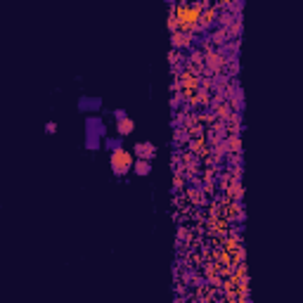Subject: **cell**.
<instances>
[{
	"instance_id": "obj_3",
	"label": "cell",
	"mask_w": 303,
	"mask_h": 303,
	"mask_svg": "<svg viewBox=\"0 0 303 303\" xmlns=\"http://www.w3.org/2000/svg\"><path fill=\"white\" fill-rule=\"evenodd\" d=\"M133 128H135L133 119H128V116H119V133H121V135H128V133H133Z\"/></svg>"
},
{
	"instance_id": "obj_2",
	"label": "cell",
	"mask_w": 303,
	"mask_h": 303,
	"mask_svg": "<svg viewBox=\"0 0 303 303\" xmlns=\"http://www.w3.org/2000/svg\"><path fill=\"white\" fill-rule=\"evenodd\" d=\"M135 154H138V156H140V159H145V161H150L152 156H154V152H156V147H154V145H152V142H138V145H135Z\"/></svg>"
},
{
	"instance_id": "obj_1",
	"label": "cell",
	"mask_w": 303,
	"mask_h": 303,
	"mask_svg": "<svg viewBox=\"0 0 303 303\" xmlns=\"http://www.w3.org/2000/svg\"><path fill=\"white\" fill-rule=\"evenodd\" d=\"M111 171L116 175H126L133 168V154L126 152L123 147H116V150H111Z\"/></svg>"
},
{
	"instance_id": "obj_6",
	"label": "cell",
	"mask_w": 303,
	"mask_h": 303,
	"mask_svg": "<svg viewBox=\"0 0 303 303\" xmlns=\"http://www.w3.org/2000/svg\"><path fill=\"white\" fill-rule=\"evenodd\" d=\"M54 128H57L54 123H48V126H45V130H48V133H54Z\"/></svg>"
},
{
	"instance_id": "obj_5",
	"label": "cell",
	"mask_w": 303,
	"mask_h": 303,
	"mask_svg": "<svg viewBox=\"0 0 303 303\" xmlns=\"http://www.w3.org/2000/svg\"><path fill=\"white\" fill-rule=\"evenodd\" d=\"M100 104H102V100H83V102H81V107H83V109H86V107L100 109Z\"/></svg>"
},
{
	"instance_id": "obj_4",
	"label": "cell",
	"mask_w": 303,
	"mask_h": 303,
	"mask_svg": "<svg viewBox=\"0 0 303 303\" xmlns=\"http://www.w3.org/2000/svg\"><path fill=\"white\" fill-rule=\"evenodd\" d=\"M150 171H152L150 161H145V159H140V161L135 163V173H138V175H147Z\"/></svg>"
}]
</instances>
